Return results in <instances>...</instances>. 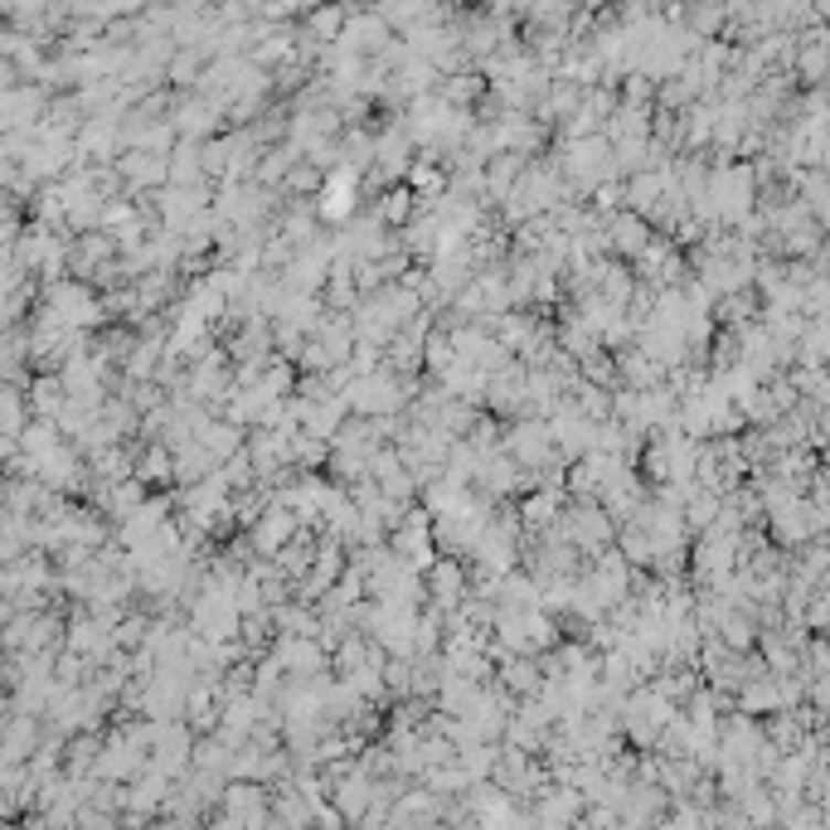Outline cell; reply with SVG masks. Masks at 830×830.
Here are the masks:
<instances>
[{"label":"cell","mask_w":830,"mask_h":830,"mask_svg":"<svg viewBox=\"0 0 830 830\" xmlns=\"http://www.w3.org/2000/svg\"><path fill=\"white\" fill-rule=\"evenodd\" d=\"M297 534H301V520L291 515L287 506H267V515L248 530V544H253V554H258V558H277L291 540H297Z\"/></svg>","instance_id":"cell-1"},{"label":"cell","mask_w":830,"mask_h":830,"mask_svg":"<svg viewBox=\"0 0 830 830\" xmlns=\"http://www.w3.org/2000/svg\"><path fill=\"white\" fill-rule=\"evenodd\" d=\"M651 224H646L641 214H617L607 219V253H617V258H641L646 248H651Z\"/></svg>","instance_id":"cell-2"},{"label":"cell","mask_w":830,"mask_h":830,"mask_svg":"<svg viewBox=\"0 0 830 830\" xmlns=\"http://www.w3.org/2000/svg\"><path fill=\"white\" fill-rule=\"evenodd\" d=\"M30 408H34V418H49V423L64 418V408H68L64 380H58V374H34L30 380Z\"/></svg>","instance_id":"cell-3"},{"label":"cell","mask_w":830,"mask_h":830,"mask_svg":"<svg viewBox=\"0 0 830 830\" xmlns=\"http://www.w3.org/2000/svg\"><path fill=\"white\" fill-rule=\"evenodd\" d=\"M374 214H380V224L389 228V234H398V228H408L413 219H418V194H413L408 185L384 190L380 204H374Z\"/></svg>","instance_id":"cell-4"},{"label":"cell","mask_w":830,"mask_h":830,"mask_svg":"<svg viewBox=\"0 0 830 830\" xmlns=\"http://www.w3.org/2000/svg\"><path fill=\"white\" fill-rule=\"evenodd\" d=\"M137 481L151 491V486H170L175 481V451L161 447V443H151V447H141V457H137Z\"/></svg>","instance_id":"cell-5"},{"label":"cell","mask_w":830,"mask_h":830,"mask_svg":"<svg viewBox=\"0 0 830 830\" xmlns=\"http://www.w3.org/2000/svg\"><path fill=\"white\" fill-rule=\"evenodd\" d=\"M500 675H506V685L530 690L534 680H540V666H534V661H524V656H506V666H500Z\"/></svg>","instance_id":"cell-6"}]
</instances>
